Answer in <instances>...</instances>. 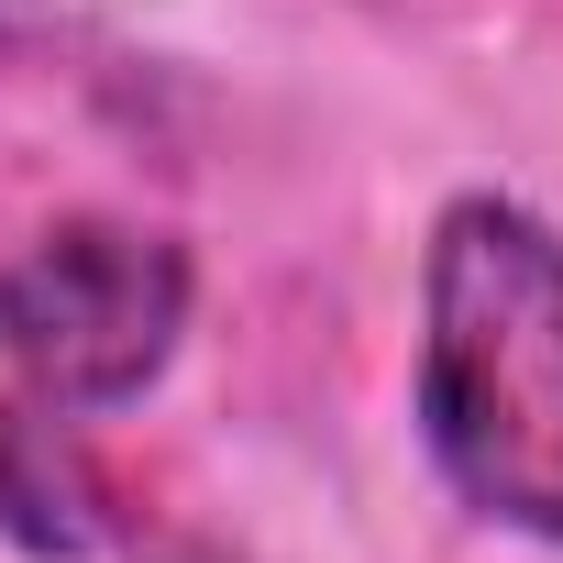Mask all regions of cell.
Masks as SVG:
<instances>
[{"label":"cell","instance_id":"obj_1","mask_svg":"<svg viewBox=\"0 0 563 563\" xmlns=\"http://www.w3.org/2000/svg\"><path fill=\"white\" fill-rule=\"evenodd\" d=\"M420 442L486 530L563 541V232L486 188L420 254Z\"/></svg>","mask_w":563,"mask_h":563},{"label":"cell","instance_id":"obj_2","mask_svg":"<svg viewBox=\"0 0 563 563\" xmlns=\"http://www.w3.org/2000/svg\"><path fill=\"white\" fill-rule=\"evenodd\" d=\"M188 243L144 232V221H45L12 265H0V365L23 376V398L45 409H122L166 376L177 332H188Z\"/></svg>","mask_w":563,"mask_h":563},{"label":"cell","instance_id":"obj_3","mask_svg":"<svg viewBox=\"0 0 563 563\" xmlns=\"http://www.w3.org/2000/svg\"><path fill=\"white\" fill-rule=\"evenodd\" d=\"M0 530L23 552H89L111 530V486L78 453L67 409H0Z\"/></svg>","mask_w":563,"mask_h":563},{"label":"cell","instance_id":"obj_4","mask_svg":"<svg viewBox=\"0 0 563 563\" xmlns=\"http://www.w3.org/2000/svg\"><path fill=\"white\" fill-rule=\"evenodd\" d=\"M155 563H232V552H210V541H177V552H155Z\"/></svg>","mask_w":563,"mask_h":563}]
</instances>
